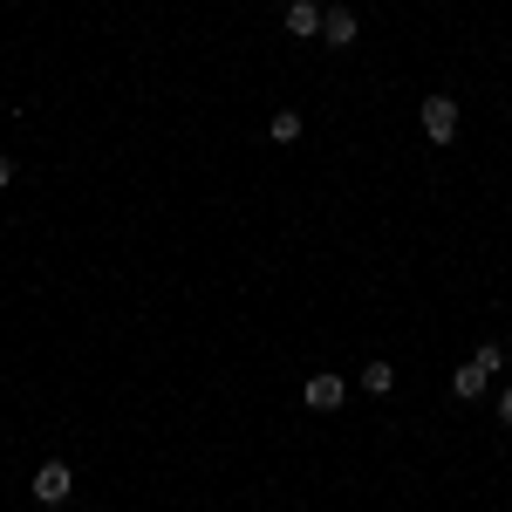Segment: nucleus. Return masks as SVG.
Returning <instances> with one entry per match:
<instances>
[{
    "label": "nucleus",
    "instance_id": "obj_1",
    "mask_svg": "<svg viewBox=\"0 0 512 512\" xmlns=\"http://www.w3.org/2000/svg\"><path fill=\"white\" fill-rule=\"evenodd\" d=\"M424 137L451 144L458 137V96H424Z\"/></svg>",
    "mask_w": 512,
    "mask_h": 512
},
{
    "label": "nucleus",
    "instance_id": "obj_2",
    "mask_svg": "<svg viewBox=\"0 0 512 512\" xmlns=\"http://www.w3.org/2000/svg\"><path fill=\"white\" fill-rule=\"evenodd\" d=\"M69 492H76V472H69L62 458H48V465L35 472V499H41V506H62Z\"/></svg>",
    "mask_w": 512,
    "mask_h": 512
},
{
    "label": "nucleus",
    "instance_id": "obj_3",
    "mask_svg": "<svg viewBox=\"0 0 512 512\" xmlns=\"http://www.w3.org/2000/svg\"><path fill=\"white\" fill-rule=\"evenodd\" d=\"M321 41H328V48H349L355 41V14L349 7H321Z\"/></svg>",
    "mask_w": 512,
    "mask_h": 512
},
{
    "label": "nucleus",
    "instance_id": "obj_4",
    "mask_svg": "<svg viewBox=\"0 0 512 512\" xmlns=\"http://www.w3.org/2000/svg\"><path fill=\"white\" fill-rule=\"evenodd\" d=\"M342 396H349L342 376H308V410H342Z\"/></svg>",
    "mask_w": 512,
    "mask_h": 512
},
{
    "label": "nucleus",
    "instance_id": "obj_5",
    "mask_svg": "<svg viewBox=\"0 0 512 512\" xmlns=\"http://www.w3.org/2000/svg\"><path fill=\"white\" fill-rule=\"evenodd\" d=\"M287 35L294 41L321 35V0H294V7H287Z\"/></svg>",
    "mask_w": 512,
    "mask_h": 512
},
{
    "label": "nucleus",
    "instance_id": "obj_6",
    "mask_svg": "<svg viewBox=\"0 0 512 512\" xmlns=\"http://www.w3.org/2000/svg\"><path fill=\"white\" fill-rule=\"evenodd\" d=\"M485 383H492V376H485L478 362H465V369L451 376V390H458V403H472V396H485Z\"/></svg>",
    "mask_w": 512,
    "mask_h": 512
},
{
    "label": "nucleus",
    "instance_id": "obj_7",
    "mask_svg": "<svg viewBox=\"0 0 512 512\" xmlns=\"http://www.w3.org/2000/svg\"><path fill=\"white\" fill-rule=\"evenodd\" d=\"M362 390H369V396H390L396 390V369H390V362H369V369H362Z\"/></svg>",
    "mask_w": 512,
    "mask_h": 512
},
{
    "label": "nucleus",
    "instance_id": "obj_8",
    "mask_svg": "<svg viewBox=\"0 0 512 512\" xmlns=\"http://www.w3.org/2000/svg\"><path fill=\"white\" fill-rule=\"evenodd\" d=\"M267 130H274V144H294V137H301V110H280Z\"/></svg>",
    "mask_w": 512,
    "mask_h": 512
},
{
    "label": "nucleus",
    "instance_id": "obj_9",
    "mask_svg": "<svg viewBox=\"0 0 512 512\" xmlns=\"http://www.w3.org/2000/svg\"><path fill=\"white\" fill-rule=\"evenodd\" d=\"M472 362H478V369H485V376H499V369H506V349H499V342H485V349H478Z\"/></svg>",
    "mask_w": 512,
    "mask_h": 512
},
{
    "label": "nucleus",
    "instance_id": "obj_10",
    "mask_svg": "<svg viewBox=\"0 0 512 512\" xmlns=\"http://www.w3.org/2000/svg\"><path fill=\"white\" fill-rule=\"evenodd\" d=\"M499 424H512V390H506V396H499Z\"/></svg>",
    "mask_w": 512,
    "mask_h": 512
},
{
    "label": "nucleus",
    "instance_id": "obj_11",
    "mask_svg": "<svg viewBox=\"0 0 512 512\" xmlns=\"http://www.w3.org/2000/svg\"><path fill=\"white\" fill-rule=\"evenodd\" d=\"M7 178H14V164H7V158H0V192H7Z\"/></svg>",
    "mask_w": 512,
    "mask_h": 512
}]
</instances>
